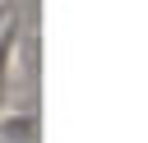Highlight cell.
Masks as SVG:
<instances>
[{
  "label": "cell",
  "mask_w": 148,
  "mask_h": 143,
  "mask_svg": "<svg viewBox=\"0 0 148 143\" xmlns=\"http://www.w3.org/2000/svg\"><path fill=\"white\" fill-rule=\"evenodd\" d=\"M37 111H5L0 115V143H37Z\"/></svg>",
  "instance_id": "6da1fadb"
},
{
  "label": "cell",
  "mask_w": 148,
  "mask_h": 143,
  "mask_svg": "<svg viewBox=\"0 0 148 143\" xmlns=\"http://www.w3.org/2000/svg\"><path fill=\"white\" fill-rule=\"evenodd\" d=\"M0 28H5V14H0Z\"/></svg>",
  "instance_id": "7a4b0ae2"
}]
</instances>
